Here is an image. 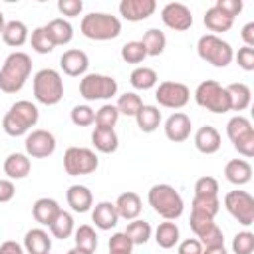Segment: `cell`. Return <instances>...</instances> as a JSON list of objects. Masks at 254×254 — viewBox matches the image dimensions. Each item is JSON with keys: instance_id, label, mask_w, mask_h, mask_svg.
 Segmentation results:
<instances>
[{"instance_id": "1", "label": "cell", "mask_w": 254, "mask_h": 254, "mask_svg": "<svg viewBox=\"0 0 254 254\" xmlns=\"http://www.w3.org/2000/svg\"><path fill=\"white\" fill-rule=\"evenodd\" d=\"M32 73V58L26 52H12L0 67V89L4 93H18Z\"/></svg>"}, {"instance_id": "2", "label": "cell", "mask_w": 254, "mask_h": 254, "mask_svg": "<svg viewBox=\"0 0 254 254\" xmlns=\"http://www.w3.org/2000/svg\"><path fill=\"white\" fill-rule=\"evenodd\" d=\"M147 200L153 206V210L159 216H163L165 220H177L185 210V202H183L181 194L177 192L175 187H171L167 183L153 185L149 189Z\"/></svg>"}, {"instance_id": "3", "label": "cell", "mask_w": 254, "mask_h": 254, "mask_svg": "<svg viewBox=\"0 0 254 254\" xmlns=\"http://www.w3.org/2000/svg\"><path fill=\"white\" fill-rule=\"evenodd\" d=\"M38 119H40L38 107L28 99H20V101L12 103V107L4 115L2 127H4L6 135L20 137V135H26L38 123Z\"/></svg>"}, {"instance_id": "4", "label": "cell", "mask_w": 254, "mask_h": 254, "mask_svg": "<svg viewBox=\"0 0 254 254\" xmlns=\"http://www.w3.org/2000/svg\"><path fill=\"white\" fill-rule=\"evenodd\" d=\"M81 34L95 42H107L121 34V20L105 12H91L81 18Z\"/></svg>"}, {"instance_id": "5", "label": "cell", "mask_w": 254, "mask_h": 254, "mask_svg": "<svg viewBox=\"0 0 254 254\" xmlns=\"http://www.w3.org/2000/svg\"><path fill=\"white\" fill-rule=\"evenodd\" d=\"M32 89L36 101H40L42 105H56L64 97V79L56 69L44 67L34 75Z\"/></svg>"}, {"instance_id": "6", "label": "cell", "mask_w": 254, "mask_h": 254, "mask_svg": "<svg viewBox=\"0 0 254 254\" xmlns=\"http://www.w3.org/2000/svg\"><path fill=\"white\" fill-rule=\"evenodd\" d=\"M196 52H198L200 60H204L206 64H212L214 67H226L234 60L232 46L214 34L200 36L198 44H196Z\"/></svg>"}, {"instance_id": "7", "label": "cell", "mask_w": 254, "mask_h": 254, "mask_svg": "<svg viewBox=\"0 0 254 254\" xmlns=\"http://www.w3.org/2000/svg\"><path fill=\"white\" fill-rule=\"evenodd\" d=\"M194 99L202 109H206L210 113H226V111H230L228 93L214 79H206V81L198 83V87L194 91Z\"/></svg>"}, {"instance_id": "8", "label": "cell", "mask_w": 254, "mask_h": 254, "mask_svg": "<svg viewBox=\"0 0 254 254\" xmlns=\"http://www.w3.org/2000/svg\"><path fill=\"white\" fill-rule=\"evenodd\" d=\"M117 93V81L103 73H85L79 81V95L85 101L111 99Z\"/></svg>"}, {"instance_id": "9", "label": "cell", "mask_w": 254, "mask_h": 254, "mask_svg": "<svg viewBox=\"0 0 254 254\" xmlns=\"http://www.w3.org/2000/svg\"><path fill=\"white\" fill-rule=\"evenodd\" d=\"M97 167H99V159H97L95 151H91L87 147H69L64 153V169L71 177L89 175Z\"/></svg>"}, {"instance_id": "10", "label": "cell", "mask_w": 254, "mask_h": 254, "mask_svg": "<svg viewBox=\"0 0 254 254\" xmlns=\"http://www.w3.org/2000/svg\"><path fill=\"white\" fill-rule=\"evenodd\" d=\"M224 208L242 226L254 224V198L246 190H230L224 196Z\"/></svg>"}, {"instance_id": "11", "label": "cell", "mask_w": 254, "mask_h": 254, "mask_svg": "<svg viewBox=\"0 0 254 254\" xmlns=\"http://www.w3.org/2000/svg\"><path fill=\"white\" fill-rule=\"evenodd\" d=\"M155 99L161 107L167 109H181L189 103L190 99V89L181 83V81H161L157 91H155Z\"/></svg>"}, {"instance_id": "12", "label": "cell", "mask_w": 254, "mask_h": 254, "mask_svg": "<svg viewBox=\"0 0 254 254\" xmlns=\"http://www.w3.org/2000/svg\"><path fill=\"white\" fill-rule=\"evenodd\" d=\"M24 147H26L28 157L46 159V157L54 155V151H56V137L46 129H34L32 133H28Z\"/></svg>"}, {"instance_id": "13", "label": "cell", "mask_w": 254, "mask_h": 254, "mask_svg": "<svg viewBox=\"0 0 254 254\" xmlns=\"http://www.w3.org/2000/svg\"><path fill=\"white\" fill-rule=\"evenodd\" d=\"M161 20L167 28L175 32H185L192 26V14L190 10L181 2H169L161 10Z\"/></svg>"}, {"instance_id": "14", "label": "cell", "mask_w": 254, "mask_h": 254, "mask_svg": "<svg viewBox=\"0 0 254 254\" xmlns=\"http://www.w3.org/2000/svg\"><path fill=\"white\" fill-rule=\"evenodd\" d=\"M157 10L155 0H121L119 2V14L129 22H143L149 16H153Z\"/></svg>"}, {"instance_id": "15", "label": "cell", "mask_w": 254, "mask_h": 254, "mask_svg": "<svg viewBox=\"0 0 254 254\" xmlns=\"http://www.w3.org/2000/svg\"><path fill=\"white\" fill-rule=\"evenodd\" d=\"M60 67L65 75L79 77V75H85V71L89 67V58L83 50H77V48L65 50L60 58Z\"/></svg>"}, {"instance_id": "16", "label": "cell", "mask_w": 254, "mask_h": 254, "mask_svg": "<svg viewBox=\"0 0 254 254\" xmlns=\"http://www.w3.org/2000/svg\"><path fill=\"white\" fill-rule=\"evenodd\" d=\"M190 129H192V123H190V117L183 111H175L173 115L167 117L165 121V135L169 141L173 143H183L190 137Z\"/></svg>"}, {"instance_id": "17", "label": "cell", "mask_w": 254, "mask_h": 254, "mask_svg": "<svg viewBox=\"0 0 254 254\" xmlns=\"http://www.w3.org/2000/svg\"><path fill=\"white\" fill-rule=\"evenodd\" d=\"M113 204H115V210H117L119 218H125V220H135V218H139V214H141V210H143L141 196H139L137 192H133V190H127V192L119 194Z\"/></svg>"}, {"instance_id": "18", "label": "cell", "mask_w": 254, "mask_h": 254, "mask_svg": "<svg viewBox=\"0 0 254 254\" xmlns=\"http://www.w3.org/2000/svg\"><path fill=\"white\" fill-rule=\"evenodd\" d=\"M91 220L95 222V226L99 230H111L117 226V220H119V214L115 210V204L109 202V200H101L93 206L91 210Z\"/></svg>"}, {"instance_id": "19", "label": "cell", "mask_w": 254, "mask_h": 254, "mask_svg": "<svg viewBox=\"0 0 254 254\" xmlns=\"http://www.w3.org/2000/svg\"><path fill=\"white\" fill-rule=\"evenodd\" d=\"M222 141H220V133L212 127V125H204L196 131L194 135V147L202 153V155H214L220 149Z\"/></svg>"}, {"instance_id": "20", "label": "cell", "mask_w": 254, "mask_h": 254, "mask_svg": "<svg viewBox=\"0 0 254 254\" xmlns=\"http://www.w3.org/2000/svg\"><path fill=\"white\" fill-rule=\"evenodd\" d=\"M24 250L28 254H48L52 250V238L44 228H30L24 234Z\"/></svg>"}, {"instance_id": "21", "label": "cell", "mask_w": 254, "mask_h": 254, "mask_svg": "<svg viewBox=\"0 0 254 254\" xmlns=\"http://www.w3.org/2000/svg\"><path fill=\"white\" fill-rule=\"evenodd\" d=\"M30 171H32V163H30V157L24 153H10L4 161V173L8 175L10 181L26 179Z\"/></svg>"}, {"instance_id": "22", "label": "cell", "mask_w": 254, "mask_h": 254, "mask_svg": "<svg viewBox=\"0 0 254 254\" xmlns=\"http://www.w3.org/2000/svg\"><path fill=\"white\" fill-rule=\"evenodd\" d=\"M65 198L73 212H87L93 206V194L85 185H71L65 192Z\"/></svg>"}, {"instance_id": "23", "label": "cell", "mask_w": 254, "mask_h": 254, "mask_svg": "<svg viewBox=\"0 0 254 254\" xmlns=\"http://www.w3.org/2000/svg\"><path fill=\"white\" fill-rule=\"evenodd\" d=\"M60 210H62L60 204H58L54 198H48V196L38 198V200L32 204V216H34V220H36L38 224H42V226H50V224L54 222V218L58 216Z\"/></svg>"}, {"instance_id": "24", "label": "cell", "mask_w": 254, "mask_h": 254, "mask_svg": "<svg viewBox=\"0 0 254 254\" xmlns=\"http://www.w3.org/2000/svg\"><path fill=\"white\" fill-rule=\"evenodd\" d=\"M224 177L228 183H232L236 187L246 185L252 179V167L244 159H232L224 165Z\"/></svg>"}, {"instance_id": "25", "label": "cell", "mask_w": 254, "mask_h": 254, "mask_svg": "<svg viewBox=\"0 0 254 254\" xmlns=\"http://www.w3.org/2000/svg\"><path fill=\"white\" fill-rule=\"evenodd\" d=\"M46 30L56 46H65L73 40V26L65 18H54L46 24Z\"/></svg>"}, {"instance_id": "26", "label": "cell", "mask_w": 254, "mask_h": 254, "mask_svg": "<svg viewBox=\"0 0 254 254\" xmlns=\"http://www.w3.org/2000/svg\"><path fill=\"white\" fill-rule=\"evenodd\" d=\"M91 143L95 147V151L99 153H115L117 147H119V139H117V133L113 129H103V127H95L93 133H91Z\"/></svg>"}, {"instance_id": "27", "label": "cell", "mask_w": 254, "mask_h": 254, "mask_svg": "<svg viewBox=\"0 0 254 254\" xmlns=\"http://www.w3.org/2000/svg\"><path fill=\"white\" fill-rule=\"evenodd\" d=\"M228 93V101H230V109L232 111H244L250 105L252 99V91L246 83H230L224 87Z\"/></svg>"}, {"instance_id": "28", "label": "cell", "mask_w": 254, "mask_h": 254, "mask_svg": "<svg viewBox=\"0 0 254 254\" xmlns=\"http://www.w3.org/2000/svg\"><path fill=\"white\" fill-rule=\"evenodd\" d=\"M135 121L143 133H153L161 125V111L157 105H145L143 103V107L135 115Z\"/></svg>"}, {"instance_id": "29", "label": "cell", "mask_w": 254, "mask_h": 254, "mask_svg": "<svg viewBox=\"0 0 254 254\" xmlns=\"http://www.w3.org/2000/svg\"><path fill=\"white\" fill-rule=\"evenodd\" d=\"M202 22H204V26H206L214 36H218V34H222V32H228V30L232 28V24H234V20L228 18V16H224L216 6H210V8L204 12Z\"/></svg>"}, {"instance_id": "30", "label": "cell", "mask_w": 254, "mask_h": 254, "mask_svg": "<svg viewBox=\"0 0 254 254\" xmlns=\"http://www.w3.org/2000/svg\"><path fill=\"white\" fill-rule=\"evenodd\" d=\"M2 40H4L8 46H12V48L24 46L26 40H28V26H26L24 22H20V20H10V22H6L4 30H2Z\"/></svg>"}, {"instance_id": "31", "label": "cell", "mask_w": 254, "mask_h": 254, "mask_svg": "<svg viewBox=\"0 0 254 254\" xmlns=\"http://www.w3.org/2000/svg\"><path fill=\"white\" fill-rule=\"evenodd\" d=\"M129 81H131V85H133L135 89H139V91H147V89H153V87L157 85L159 75H157V71H155L153 67L139 65V67H135V69L131 71Z\"/></svg>"}, {"instance_id": "32", "label": "cell", "mask_w": 254, "mask_h": 254, "mask_svg": "<svg viewBox=\"0 0 254 254\" xmlns=\"http://www.w3.org/2000/svg\"><path fill=\"white\" fill-rule=\"evenodd\" d=\"M48 228H50V232H52V236H54V238L65 240V238H69V236L73 234V230H75L73 216H71L67 210H60V212H58V216L54 218V222H52Z\"/></svg>"}, {"instance_id": "33", "label": "cell", "mask_w": 254, "mask_h": 254, "mask_svg": "<svg viewBox=\"0 0 254 254\" xmlns=\"http://www.w3.org/2000/svg\"><path fill=\"white\" fill-rule=\"evenodd\" d=\"M155 242H157L161 248H165V250L173 248V246L179 242V226H177L173 220L161 222V224L157 226V230H155Z\"/></svg>"}, {"instance_id": "34", "label": "cell", "mask_w": 254, "mask_h": 254, "mask_svg": "<svg viewBox=\"0 0 254 254\" xmlns=\"http://www.w3.org/2000/svg\"><path fill=\"white\" fill-rule=\"evenodd\" d=\"M141 44L145 46V52H147V56H151V58H157V56H161V54L165 52V46H167V38H165V34H163L161 30H157V28H151V30H147V32L143 34V40H141Z\"/></svg>"}, {"instance_id": "35", "label": "cell", "mask_w": 254, "mask_h": 254, "mask_svg": "<svg viewBox=\"0 0 254 254\" xmlns=\"http://www.w3.org/2000/svg\"><path fill=\"white\" fill-rule=\"evenodd\" d=\"M129 238H131V242L137 246V244H145L149 238H151V224L147 222V220H141V218H135V220H131L129 224H127V228L123 230Z\"/></svg>"}, {"instance_id": "36", "label": "cell", "mask_w": 254, "mask_h": 254, "mask_svg": "<svg viewBox=\"0 0 254 254\" xmlns=\"http://www.w3.org/2000/svg\"><path fill=\"white\" fill-rule=\"evenodd\" d=\"M117 111L121 115H127V117H135L137 111L143 107V99L135 93V91H125L123 95L117 97V103H115Z\"/></svg>"}, {"instance_id": "37", "label": "cell", "mask_w": 254, "mask_h": 254, "mask_svg": "<svg viewBox=\"0 0 254 254\" xmlns=\"http://www.w3.org/2000/svg\"><path fill=\"white\" fill-rule=\"evenodd\" d=\"M220 210V200L218 196H196L192 198V210L190 212H196V214H202V216H208V218H214Z\"/></svg>"}, {"instance_id": "38", "label": "cell", "mask_w": 254, "mask_h": 254, "mask_svg": "<svg viewBox=\"0 0 254 254\" xmlns=\"http://www.w3.org/2000/svg\"><path fill=\"white\" fill-rule=\"evenodd\" d=\"M73 236H75L73 240H75L77 248L87 250V252H95V248H97V234H95V230L89 224H81L79 228H75Z\"/></svg>"}, {"instance_id": "39", "label": "cell", "mask_w": 254, "mask_h": 254, "mask_svg": "<svg viewBox=\"0 0 254 254\" xmlns=\"http://www.w3.org/2000/svg\"><path fill=\"white\" fill-rule=\"evenodd\" d=\"M145 58H147V52H145V46L141 44V40H131V42H125L121 46V60L123 62L141 64Z\"/></svg>"}, {"instance_id": "40", "label": "cell", "mask_w": 254, "mask_h": 254, "mask_svg": "<svg viewBox=\"0 0 254 254\" xmlns=\"http://www.w3.org/2000/svg\"><path fill=\"white\" fill-rule=\"evenodd\" d=\"M252 129H254L252 123H250L244 115H234V117H230L228 123H226V135H228L230 143H234V141L240 139L242 135L250 133Z\"/></svg>"}, {"instance_id": "41", "label": "cell", "mask_w": 254, "mask_h": 254, "mask_svg": "<svg viewBox=\"0 0 254 254\" xmlns=\"http://www.w3.org/2000/svg\"><path fill=\"white\" fill-rule=\"evenodd\" d=\"M30 44H32L34 52H38V54H50V52L56 48V44L52 42V38H50L46 26H40V28H36V30L32 32Z\"/></svg>"}, {"instance_id": "42", "label": "cell", "mask_w": 254, "mask_h": 254, "mask_svg": "<svg viewBox=\"0 0 254 254\" xmlns=\"http://www.w3.org/2000/svg\"><path fill=\"white\" fill-rule=\"evenodd\" d=\"M119 119V111L115 105L105 103L95 111V127H103V129H113L115 123Z\"/></svg>"}, {"instance_id": "43", "label": "cell", "mask_w": 254, "mask_h": 254, "mask_svg": "<svg viewBox=\"0 0 254 254\" xmlns=\"http://www.w3.org/2000/svg\"><path fill=\"white\" fill-rule=\"evenodd\" d=\"M107 246H109V252L111 254H131V250H133L135 244L131 242V238L125 232H115V234H111Z\"/></svg>"}, {"instance_id": "44", "label": "cell", "mask_w": 254, "mask_h": 254, "mask_svg": "<svg viewBox=\"0 0 254 254\" xmlns=\"http://www.w3.org/2000/svg\"><path fill=\"white\" fill-rule=\"evenodd\" d=\"M234 254H252L254 252V234L250 230H242L232 238Z\"/></svg>"}, {"instance_id": "45", "label": "cell", "mask_w": 254, "mask_h": 254, "mask_svg": "<svg viewBox=\"0 0 254 254\" xmlns=\"http://www.w3.org/2000/svg\"><path fill=\"white\" fill-rule=\"evenodd\" d=\"M71 123L77 127H87L91 123H95V111L89 105H75L71 109Z\"/></svg>"}, {"instance_id": "46", "label": "cell", "mask_w": 254, "mask_h": 254, "mask_svg": "<svg viewBox=\"0 0 254 254\" xmlns=\"http://www.w3.org/2000/svg\"><path fill=\"white\" fill-rule=\"evenodd\" d=\"M194 194L196 196H218V181L210 175L200 177L194 183Z\"/></svg>"}, {"instance_id": "47", "label": "cell", "mask_w": 254, "mask_h": 254, "mask_svg": "<svg viewBox=\"0 0 254 254\" xmlns=\"http://www.w3.org/2000/svg\"><path fill=\"white\" fill-rule=\"evenodd\" d=\"M198 242L202 244V248H208V246H222L224 244V234H222V230L216 226V222L204 232V234H200L198 236Z\"/></svg>"}, {"instance_id": "48", "label": "cell", "mask_w": 254, "mask_h": 254, "mask_svg": "<svg viewBox=\"0 0 254 254\" xmlns=\"http://www.w3.org/2000/svg\"><path fill=\"white\" fill-rule=\"evenodd\" d=\"M232 147H234L242 157H246V159L254 157V129H252L250 133L242 135L240 139H236V141L232 143Z\"/></svg>"}, {"instance_id": "49", "label": "cell", "mask_w": 254, "mask_h": 254, "mask_svg": "<svg viewBox=\"0 0 254 254\" xmlns=\"http://www.w3.org/2000/svg\"><path fill=\"white\" fill-rule=\"evenodd\" d=\"M189 224H190V230L196 234V238L200 234H204L212 224H214V218H208V216H202V214H196V212H190V218H189Z\"/></svg>"}, {"instance_id": "50", "label": "cell", "mask_w": 254, "mask_h": 254, "mask_svg": "<svg viewBox=\"0 0 254 254\" xmlns=\"http://www.w3.org/2000/svg\"><path fill=\"white\" fill-rule=\"evenodd\" d=\"M58 10H60L62 16L75 18V16L81 14L83 2H81V0H58Z\"/></svg>"}, {"instance_id": "51", "label": "cell", "mask_w": 254, "mask_h": 254, "mask_svg": "<svg viewBox=\"0 0 254 254\" xmlns=\"http://www.w3.org/2000/svg\"><path fill=\"white\" fill-rule=\"evenodd\" d=\"M214 6L228 18H236L240 12H242V0H216Z\"/></svg>"}, {"instance_id": "52", "label": "cell", "mask_w": 254, "mask_h": 254, "mask_svg": "<svg viewBox=\"0 0 254 254\" xmlns=\"http://www.w3.org/2000/svg\"><path fill=\"white\" fill-rule=\"evenodd\" d=\"M238 65L244 69V71H254V48H248V46H242L238 48V54L234 56Z\"/></svg>"}, {"instance_id": "53", "label": "cell", "mask_w": 254, "mask_h": 254, "mask_svg": "<svg viewBox=\"0 0 254 254\" xmlns=\"http://www.w3.org/2000/svg\"><path fill=\"white\" fill-rule=\"evenodd\" d=\"M177 254H202V244L198 242V238H185L179 244Z\"/></svg>"}, {"instance_id": "54", "label": "cell", "mask_w": 254, "mask_h": 254, "mask_svg": "<svg viewBox=\"0 0 254 254\" xmlns=\"http://www.w3.org/2000/svg\"><path fill=\"white\" fill-rule=\"evenodd\" d=\"M16 194V187L10 179H0V202H10Z\"/></svg>"}, {"instance_id": "55", "label": "cell", "mask_w": 254, "mask_h": 254, "mask_svg": "<svg viewBox=\"0 0 254 254\" xmlns=\"http://www.w3.org/2000/svg\"><path fill=\"white\" fill-rule=\"evenodd\" d=\"M240 38H242L244 46H248V48H254V22H248V24H244V26H242Z\"/></svg>"}, {"instance_id": "56", "label": "cell", "mask_w": 254, "mask_h": 254, "mask_svg": "<svg viewBox=\"0 0 254 254\" xmlns=\"http://www.w3.org/2000/svg\"><path fill=\"white\" fill-rule=\"evenodd\" d=\"M0 254H24V248L16 240H6L0 244Z\"/></svg>"}, {"instance_id": "57", "label": "cell", "mask_w": 254, "mask_h": 254, "mask_svg": "<svg viewBox=\"0 0 254 254\" xmlns=\"http://www.w3.org/2000/svg\"><path fill=\"white\" fill-rule=\"evenodd\" d=\"M202 254H228L224 244L222 246H208V248H202Z\"/></svg>"}, {"instance_id": "58", "label": "cell", "mask_w": 254, "mask_h": 254, "mask_svg": "<svg viewBox=\"0 0 254 254\" xmlns=\"http://www.w3.org/2000/svg\"><path fill=\"white\" fill-rule=\"evenodd\" d=\"M65 254H93V252H87V250H81V248L73 246V248H71V250H67Z\"/></svg>"}, {"instance_id": "59", "label": "cell", "mask_w": 254, "mask_h": 254, "mask_svg": "<svg viewBox=\"0 0 254 254\" xmlns=\"http://www.w3.org/2000/svg\"><path fill=\"white\" fill-rule=\"evenodd\" d=\"M4 26H6V20H4V14H2V10H0V34H2V30H4Z\"/></svg>"}, {"instance_id": "60", "label": "cell", "mask_w": 254, "mask_h": 254, "mask_svg": "<svg viewBox=\"0 0 254 254\" xmlns=\"http://www.w3.org/2000/svg\"><path fill=\"white\" fill-rule=\"evenodd\" d=\"M109 254H111V252H109Z\"/></svg>"}, {"instance_id": "61", "label": "cell", "mask_w": 254, "mask_h": 254, "mask_svg": "<svg viewBox=\"0 0 254 254\" xmlns=\"http://www.w3.org/2000/svg\"><path fill=\"white\" fill-rule=\"evenodd\" d=\"M48 254H50V252H48Z\"/></svg>"}]
</instances>
